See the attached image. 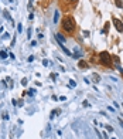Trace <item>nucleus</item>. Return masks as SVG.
<instances>
[{"label": "nucleus", "instance_id": "obj_1", "mask_svg": "<svg viewBox=\"0 0 123 139\" xmlns=\"http://www.w3.org/2000/svg\"><path fill=\"white\" fill-rule=\"evenodd\" d=\"M62 28H64L67 33H72V31L75 30V20H74L72 17H69V16L64 17V18H62Z\"/></svg>", "mask_w": 123, "mask_h": 139}, {"label": "nucleus", "instance_id": "obj_2", "mask_svg": "<svg viewBox=\"0 0 123 139\" xmlns=\"http://www.w3.org/2000/svg\"><path fill=\"white\" fill-rule=\"evenodd\" d=\"M101 63H102L103 65H106V67L110 65V63H112V57H110V54H109L108 51L101 53Z\"/></svg>", "mask_w": 123, "mask_h": 139}, {"label": "nucleus", "instance_id": "obj_3", "mask_svg": "<svg viewBox=\"0 0 123 139\" xmlns=\"http://www.w3.org/2000/svg\"><path fill=\"white\" fill-rule=\"evenodd\" d=\"M113 26L116 27V30H118L119 33L123 31V23L119 20V18H115V17H113Z\"/></svg>", "mask_w": 123, "mask_h": 139}, {"label": "nucleus", "instance_id": "obj_4", "mask_svg": "<svg viewBox=\"0 0 123 139\" xmlns=\"http://www.w3.org/2000/svg\"><path fill=\"white\" fill-rule=\"evenodd\" d=\"M55 36H57V40H58L59 43H65V37H64V36H62L61 33H57Z\"/></svg>", "mask_w": 123, "mask_h": 139}, {"label": "nucleus", "instance_id": "obj_5", "mask_svg": "<svg viewBox=\"0 0 123 139\" xmlns=\"http://www.w3.org/2000/svg\"><path fill=\"white\" fill-rule=\"evenodd\" d=\"M115 4H116L119 9H123V1L122 0H115Z\"/></svg>", "mask_w": 123, "mask_h": 139}, {"label": "nucleus", "instance_id": "obj_6", "mask_svg": "<svg viewBox=\"0 0 123 139\" xmlns=\"http://www.w3.org/2000/svg\"><path fill=\"white\" fill-rule=\"evenodd\" d=\"M109 31V23H105V27H103V34H106Z\"/></svg>", "mask_w": 123, "mask_h": 139}, {"label": "nucleus", "instance_id": "obj_7", "mask_svg": "<svg viewBox=\"0 0 123 139\" xmlns=\"http://www.w3.org/2000/svg\"><path fill=\"white\" fill-rule=\"evenodd\" d=\"M79 67H82V68H88V64H86L85 61H79Z\"/></svg>", "mask_w": 123, "mask_h": 139}, {"label": "nucleus", "instance_id": "obj_8", "mask_svg": "<svg viewBox=\"0 0 123 139\" xmlns=\"http://www.w3.org/2000/svg\"><path fill=\"white\" fill-rule=\"evenodd\" d=\"M58 18H59V13H58V11H55V16H54V21L57 23V21H58Z\"/></svg>", "mask_w": 123, "mask_h": 139}, {"label": "nucleus", "instance_id": "obj_9", "mask_svg": "<svg viewBox=\"0 0 123 139\" xmlns=\"http://www.w3.org/2000/svg\"><path fill=\"white\" fill-rule=\"evenodd\" d=\"M59 112H61L59 109H57V111H52V114H51V118H54V117H55L57 114H59Z\"/></svg>", "mask_w": 123, "mask_h": 139}, {"label": "nucleus", "instance_id": "obj_10", "mask_svg": "<svg viewBox=\"0 0 123 139\" xmlns=\"http://www.w3.org/2000/svg\"><path fill=\"white\" fill-rule=\"evenodd\" d=\"M106 129H108L109 132H112V131H113V128H112V126H109V125H106Z\"/></svg>", "mask_w": 123, "mask_h": 139}, {"label": "nucleus", "instance_id": "obj_11", "mask_svg": "<svg viewBox=\"0 0 123 139\" xmlns=\"http://www.w3.org/2000/svg\"><path fill=\"white\" fill-rule=\"evenodd\" d=\"M34 92H35V90H30V91H28L30 95H34Z\"/></svg>", "mask_w": 123, "mask_h": 139}, {"label": "nucleus", "instance_id": "obj_12", "mask_svg": "<svg viewBox=\"0 0 123 139\" xmlns=\"http://www.w3.org/2000/svg\"><path fill=\"white\" fill-rule=\"evenodd\" d=\"M0 57H1V58H4V57H6V53H4V51H1V53H0Z\"/></svg>", "mask_w": 123, "mask_h": 139}, {"label": "nucleus", "instance_id": "obj_13", "mask_svg": "<svg viewBox=\"0 0 123 139\" xmlns=\"http://www.w3.org/2000/svg\"><path fill=\"white\" fill-rule=\"evenodd\" d=\"M71 1H76V0H71Z\"/></svg>", "mask_w": 123, "mask_h": 139}]
</instances>
